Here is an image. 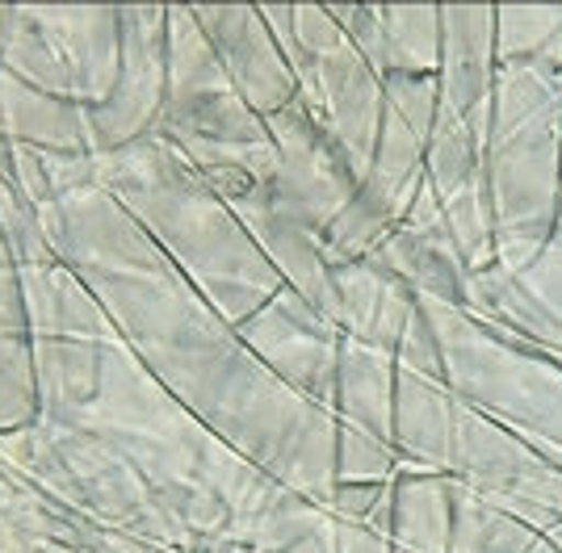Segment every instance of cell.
Wrapping results in <instances>:
<instances>
[{
    "instance_id": "1",
    "label": "cell",
    "mask_w": 562,
    "mask_h": 553,
    "mask_svg": "<svg viewBox=\"0 0 562 553\" xmlns=\"http://www.w3.org/2000/svg\"><path fill=\"white\" fill-rule=\"evenodd\" d=\"M483 163L495 260L529 273L562 227V71L495 64Z\"/></svg>"
},
{
    "instance_id": "2",
    "label": "cell",
    "mask_w": 562,
    "mask_h": 553,
    "mask_svg": "<svg viewBox=\"0 0 562 553\" xmlns=\"http://www.w3.org/2000/svg\"><path fill=\"white\" fill-rule=\"evenodd\" d=\"M420 311L441 345L449 391L562 470L559 361L513 331L470 315L467 306L420 298Z\"/></svg>"
},
{
    "instance_id": "3",
    "label": "cell",
    "mask_w": 562,
    "mask_h": 553,
    "mask_svg": "<svg viewBox=\"0 0 562 553\" xmlns=\"http://www.w3.org/2000/svg\"><path fill=\"white\" fill-rule=\"evenodd\" d=\"M446 478L541 532L562 529V470L458 398Z\"/></svg>"
},
{
    "instance_id": "4",
    "label": "cell",
    "mask_w": 562,
    "mask_h": 553,
    "mask_svg": "<svg viewBox=\"0 0 562 553\" xmlns=\"http://www.w3.org/2000/svg\"><path fill=\"white\" fill-rule=\"evenodd\" d=\"M239 340L285 391L331 415L345 331L319 306H311L303 294L281 285L252 319L239 323Z\"/></svg>"
},
{
    "instance_id": "5",
    "label": "cell",
    "mask_w": 562,
    "mask_h": 553,
    "mask_svg": "<svg viewBox=\"0 0 562 553\" xmlns=\"http://www.w3.org/2000/svg\"><path fill=\"white\" fill-rule=\"evenodd\" d=\"M202 34L211 38L223 71L232 76L235 92L248 101V110L265 122L299 101L294 71L281 55L273 30L260 9H193Z\"/></svg>"
},
{
    "instance_id": "6",
    "label": "cell",
    "mask_w": 562,
    "mask_h": 553,
    "mask_svg": "<svg viewBox=\"0 0 562 553\" xmlns=\"http://www.w3.org/2000/svg\"><path fill=\"white\" fill-rule=\"evenodd\" d=\"M495 89V4H441V105L487 131Z\"/></svg>"
},
{
    "instance_id": "7",
    "label": "cell",
    "mask_w": 562,
    "mask_h": 553,
    "mask_svg": "<svg viewBox=\"0 0 562 553\" xmlns=\"http://www.w3.org/2000/svg\"><path fill=\"white\" fill-rule=\"evenodd\" d=\"M449 504L446 474L395 470L391 478V553H449Z\"/></svg>"
},
{
    "instance_id": "8",
    "label": "cell",
    "mask_w": 562,
    "mask_h": 553,
    "mask_svg": "<svg viewBox=\"0 0 562 553\" xmlns=\"http://www.w3.org/2000/svg\"><path fill=\"white\" fill-rule=\"evenodd\" d=\"M449 504H453L449 553H562V529H533L508 511L474 499L458 483H449Z\"/></svg>"
},
{
    "instance_id": "9",
    "label": "cell",
    "mask_w": 562,
    "mask_h": 553,
    "mask_svg": "<svg viewBox=\"0 0 562 553\" xmlns=\"http://www.w3.org/2000/svg\"><path fill=\"white\" fill-rule=\"evenodd\" d=\"M495 64L562 71V4H495Z\"/></svg>"
},
{
    "instance_id": "10",
    "label": "cell",
    "mask_w": 562,
    "mask_h": 553,
    "mask_svg": "<svg viewBox=\"0 0 562 553\" xmlns=\"http://www.w3.org/2000/svg\"><path fill=\"white\" fill-rule=\"evenodd\" d=\"M386 76H437L441 64V4L378 9Z\"/></svg>"
},
{
    "instance_id": "11",
    "label": "cell",
    "mask_w": 562,
    "mask_h": 553,
    "mask_svg": "<svg viewBox=\"0 0 562 553\" xmlns=\"http://www.w3.org/2000/svg\"><path fill=\"white\" fill-rule=\"evenodd\" d=\"M328 511L336 553H391V483H340Z\"/></svg>"
},
{
    "instance_id": "12",
    "label": "cell",
    "mask_w": 562,
    "mask_h": 553,
    "mask_svg": "<svg viewBox=\"0 0 562 553\" xmlns=\"http://www.w3.org/2000/svg\"><path fill=\"white\" fill-rule=\"evenodd\" d=\"M513 276L559 319V327H562V235H554V244L541 252V260L529 273H513Z\"/></svg>"
},
{
    "instance_id": "13",
    "label": "cell",
    "mask_w": 562,
    "mask_h": 553,
    "mask_svg": "<svg viewBox=\"0 0 562 553\" xmlns=\"http://www.w3.org/2000/svg\"><path fill=\"white\" fill-rule=\"evenodd\" d=\"M559 235H562V227H559Z\"/></svg>"
}]
</instances>
